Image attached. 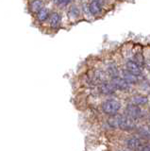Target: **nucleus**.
<instances>
[{"mask_svg":"<svg viewBox=\"0 0 150 151\" xmlns=\"http://www.w3.org/2000/svg\"><path fill=\"white\" fill-rule=\"evenodd\" d=\"M98 91H99L101 94H104V96H111V94L115 93L116 89L111 84V82L104 81L98 85Z\"/></svg>","mask_w":150,"mask_h":151,"instance_id":"obj_5","label":"nucleus"},{"mask_svg":"<svg viewBox=\"0 0 150 151\" xmlns=\"http://www.w3.org/2000/svg\"><path fill=\"white\" fill-rule=\"evenodd\" d=\"M49 11L46 8H43L42 9H40V11L37 12V16H36V18H37V20H38L39 22H41V23H43V22H44V21H46L48 19V17H49Z\"/></svg>","mask_w":150,"mask_h":151,"instance_id":"obj_12","label":"nucleus"},{"mask_svg":"<svg viewBox=\"0 0 150 151\" xmlns=\"http://www.w3.org/2000/svg\"><path fill=\"white\" fill-rule=\"evenodd\" d=\"M111 82L116 90H120V91H128L130 88V84L126 82L123 78L120 77L111 78Z\"/></svg>","mask_w":150,"mask_h":151,"instance_id":"obj_6","label":"nucleus"},{"mask_svg":"<svg viewBox=\"0 0 150 151\" xmlns=\"http://www.w3.org/2000/svg\"><path fill=\"white\" fill-rule=\"evenodd\" d=\"M126 146L131 151H144L145 145L142 140L138 138H130L126 140Z\"/></svg>","mask_w":150,"mask_h":151,"instance_id":"obj_4","label":"nucleus"},{"mask_svg":"<svg viewBox=\"0 0 150 151\" xmlns=\"http://www.w3.org/2000/svg\"><path fill=\"white\" fill-rule=\"evenodd\" d=\"M108 124L111 127H119L122 130H131L135 127L134 120L126 115H112L108 119Z\"/></svg>","mask_w":150,"mask_h":151,"instance_id":"obj_1","label":"nucleus"},{"mask_svg":"<svg viewBox=\"0 0 150 151\" xmlns=\"http://www.w3.org/2000/svg\"><path fill=\"white\" fill-rule=\"evenodd\" d=\"M133 61H135L136 63H137L140 67H142V66H144V57L141 55V54H138V55H136L135 56V59H134V60Z\"/></svg>","mask_w":150,"mask_h":151,"instance_id":"obj_16","label":"nucleus"},{"mask_svg":"<svg viewBox=\"0 0 150 151\" xmlns=\"http://www.w3.org/2000/svg\"><path fill=\"white\" fill-rule=\"evenodd\" d=\"M48 21H49V25L52 27L56 28L60 25V23H62V16H60V13L56 12H51L49 14Z\"/></svg>","mask_w":150,"mask_h":151,"instance_id":"obj_9","label":"nucleus"},{"mask_svg":"<svg viewBox=\"0 0 150 151\" xmlns=\"http://www.w3.org/2000/svg\"><path fill=\"white\" fill-rule=\"evenodd\" d=\"M118 151H131L129 149H121V150H118Z\"/></svg>","mask_w":150,"mask_h":151,"instance_id":"obj_20","label":"nucleus"},{"mask_svg":"<svg viewBox=\"0 0 150 151\" xmlns=\"http://www.w3.org/2000/svg\"><path fill=\"white\" fill-rule=\"evenodd\" d=\"M44 8V2L42 0H31L29 5V9L32 13H37Z\"/></svg>","mask_w":150,"mask_h":151,"instance_id":"obj_10","label":"nucleus"},{"mask_svg":"<svg viewBox=\"0 0 150 151\" xmlns=\"http://www.w3.org/2000/svg\"><path fill=\"white\" fill-rule=\"evenodd\" d=\"M131 103L135 104V105H145L148 103V98L145 96H134L131 98Z\"/></svg>","mask_w":150,"mask_h":151,"instance_id":"obj_13","label":"nucleus"},{"mask_svg":"<svg viewBox=\"0 0 150 151\" xmlns=\"http://www.w3.org/2000/svg\"><path fill=\"white\" fill-rule=\"evenodd\" d=\"M148 151H150V149H149V150H148Z\"/></svg>","mask_w":150,"mask_h":151,"instance_id":"obj_21","label":"nucleus"},{"mask_svg":"<svg viewBox=\"0 0 150 151\" xmlns=\"http://www.w3.org/2000/svg\"><path fill=\"white\" fill-rule=\"evenodd\" d=\"M126 67L129 73L137 76V77L140 75H142V67H140V66L133 60H128V63H126Z\"/></svg>","mask_w":150,"mask_h":151,"instance_id":"obj_7","label":"nucleus"},{"mask_svg":"<svg viewBox=\"0 0 150 151\" xmlns=\"http://www.w3.org/2000/svg\"><path fill=\"white\" fill-rule=\"evenodd\" d=\"M102 11L101 8V2L100 0H92L89 3V12H90L93 15H98Z\"/></svg>","mask_w":150,"mask_h":151,"instance_id":"obj_8","label":"nucleus"},{"mask_svg":"<svg viewBox=\"0 0 150 151\" xmlns=\"http://www.w3.org/2000/svg\"><path fill=\"white\" fill-rule=\"evenodd\" d=\"M71 1L72 0H62V1H60V5H68Z\"/></svg>","mask_w":150,"mask_h":151,"instance_id":"obj_18","label":"nucleus"},{"mask_svg":"<svg viewBox=\"0 0 150 151\" xmlns=\"http://www.w3.org/2000/svg\"><path fill=\"white\" fill-rule=\"evenodd\" d=\"M107 73L109 74V76L111 78L119 77V71H118V68H117V66L115 64H110L109 66H108Z\"/></svg>","mask_w":150,"mask_h":151,"instance_id":"obj_14","label":"nucleus"},{"mask_svg":"<svg viewBox=\"0 0 150 151\" xmlns=\"http://www.w3.org/2000/svg\"><path fill=\"white\" fill-rule=\"evenodd\" d=\"M60 1H62V0H53V2H54L55 4H58V5L60 4Z\"/></svg>","mask_w":150,"mask_h":151,"instance_id":"obj_19","label":"nucleus"},{"mask_svg":"<svg viewBox=\"0 0 150 151\" xmlns=\"http://www.w3.org/2000/svg\"><path fill=\"white\" fill-rule=\"evenodd\" d=\"M122 76H123V78L129 84H135V83L138 82L137 76L129 73L128 70H124L123 72H122Z\"/></svg>","mask_w":150,"mask_h":151,"instance_id":"obj_11","label":"nucleus"},{"mask_svg":"<svg viewBox=\"0 0 150 151\" xmlns=\"http://www.w3.org/2000/svg\"><path fill=\"white\" fill-rule=\"evenodd\" d=\"M139 132L141 135H143L144 137H150V127H147V126H144V127H142L141 129H139Z\"/></svg>","mask_w":150,"mask_h":151,"instance_id":"obj_15","label":"nucleus"},{"mask_svg":"<svg viewBox=\"0 0 150 151\" xmlns=\"http://www.w3.org/2000/svg\"><path fill=\"white\" fill-rule=\"evenodd\" d=\"M78 9L77 7H72L69 11V16L70 17H78Z\"/></svg>","mask_w":150,"mask_h":151,"instance_id":"obj_17","label":"nucleus"},{"mask_svg":"<svg viewBox=\"0 0 150 151\" xmlns=\"http://www.w3.org/2000/svg\"><path fill=\"white\" fill-rule=\"evenodd\" d=\"M121 108V104L116 99H107L101 104V110L105 114L112 116L115 114H118V111Z\"/></svg>","mask_w":150,"mask_h":151,"instance_id":"obj_2","label":"nucleus"},{"mask_svg":"<svg viewBox=\"0 0 150 151\" xmlns=\"http://www.w3.org/2000/svg\"><path fill=\"white\" fill-rule=\"evenodd\" d=\"M126 115L135 121L142 116V111H141L138 105L130 103L126 108Z\"/></svg>","mask_w":150,"mask_h":151,"instance_id":"obj_3","label":"nucleus"}]
</instances>
